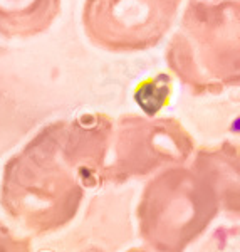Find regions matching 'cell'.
Returning a JSON list of instances; mask_svg holds the SVG:
<instances>
[{"label": "cell", "instance_id": "cell-1", "mask_svg": "<svg viewBox=\"0 0 240 252\" xmlns=\"http://www.w3.org/2000/svg\"><path fill=\"white\" fill-rule=\"evenodd\" d=\"M180 0H88L84 26L99 46L136 51L154 46L172 26Z\"/></svg>", "mask_w": 240, "mask_h": 252}, {"label": "cell", "instance_id": "cell-2", "mask_svg": "<svg viewBox=\"0 0 240 252\" xmlns=\"http://www.w3.org/2000/svg\"><path fill=\"white\" fill-rule=\"evenodd\" d=\"M59 0H0V34L32 35L47 29Z\"/></svg>", "mask_w": 240, "mask_h": 252}, {"label": "cell", "instance_id": "cell-3", "mask_svg": "<svg viewBox=\"0 0 240 252\" xmlns=\"http://www.w3.org/2000/svg\"><path fill=\"white\" fill-rule=\"evenodd\" d=\"M0 252H29L26 242L15 239L0 225Z\"/></svg>", "mask_w": 240, "mask_h": 252}]
</instances>
